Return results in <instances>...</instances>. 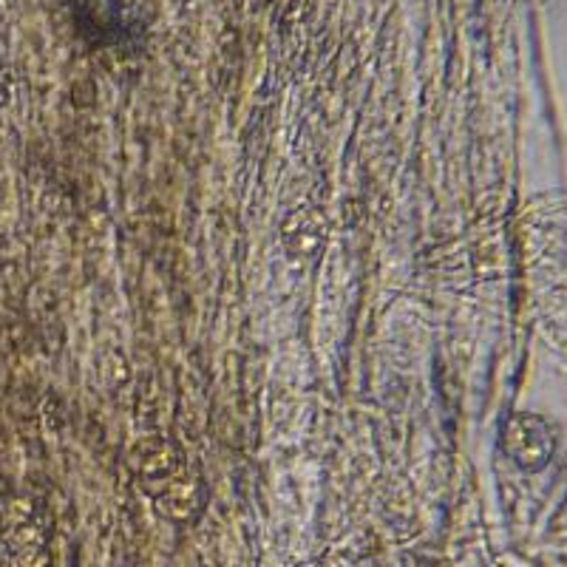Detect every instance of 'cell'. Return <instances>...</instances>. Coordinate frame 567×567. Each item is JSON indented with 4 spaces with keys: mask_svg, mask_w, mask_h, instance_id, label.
<instances>
[{
    "mask_svg": "<svg viewBox=\"0 0 567 567\" xmlns=\"http://www.w3.org/2000/svg\"><path fill=\"white\" fill-rule=\"evenodd\" d=\"M511 457L519 463V468L536 471L548 463L554 454V434L548 423L539 417H516L508 425V443H505Z\"/></svg>",
    "mask_w": 567,
    "mask_h": 567,
    "instance_id": "obj_1",
    "label": "cell"
}]
</instances>
